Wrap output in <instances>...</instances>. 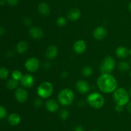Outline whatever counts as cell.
<instances>
[{
	"label": "cell",
	"mask_w": 131,
	"mask_h": 131,
	"mask_svg": "<svg viewBox=\"0 0 131 131\" xmlns=\"http://www.w3.org/2000/svg\"><path fill=\"white\" fill-rule=\"evenodd\" d=\"M97 87L104 93H111L116 90L118 82L116 78L111 74H102L97 81Z\"/></svg>",
	"instance_id": "1"
},
{
	"label": "cell",
	"mask_w": 131,
	"mask_h": 131,
	"mask_svg": "<svg viewBox=\"0 0 131 131\" xmlns=\"http://www.w3.org/2000/svg\"><path fill=\"white\" fill-rule=\"evenodd\" d=\"M74 93L70 89L65 88L61 89L58 95V101L63 106H69L73 102Z\"/></svg>",
	"instance_id": "2"
},
{
	"label": "cell",
	"mask_w": 131,
	"mask_h": 131,
	"mask_svg": "<svg viewBox=\"0 0 131 131\" xmlns=\"http://www.w3.org/2000/svg\"><path fill=\"white\" fill-rule=\"evenodd\" d=\"M113 100L117 105L124 106L129 102V95L127 91L122 87L116 88L113 92Z\"/></svg>",
	"instance_id": "3"
},
{
	"label": "cell",
	"mask_w": 131,
	"mask_h": 131,
	"mask_svg": "<svg viewBox=\"0 0 131 131\" xmlns=\"http://www.w3.org/2000/svg\"><path fill=\"white\" fill-rule=\"evenodd\" d=\"M86 101L92 107L99 109L104 105L105 99L101 93L95 92H92L87 96Z\"/></svg>",
	"instance_id": "4"
},
{
	"label": "cell",
	"mask_w": 131,
	"mask_h": 131,
	"mask_svg": "<svg viewBox=\"0 0 131 131\" xmlns=\"http://www.w3.org/2000/svg\"><path fill=\"white\" fill-rule=\"evenodd\" d=\"M116 62L113 57L107 56L104 59L101 66L100 71L102 74H111L115 68Z\"/></svg>",
	"instance_id": "5"
},
{
	"label": "cell",
	"mask_w": 131,
	"mask_h": 131,
	"mask_svg": "<svg viewBox=\"0 0 131 131\" xmlns=\"http://www.w3.org/2000/svg\"><path fill=\"white\" fill-rule=\"evenodd\" d=\"M53 86L49 82H42L37 88V94L42 98H48L53 92Z\"/></svg>",
	"instance_id": "6"
},
{
	"label": "cell",
	"mask_w": 131,
	"mask_h": 131,
	"mask_svg": "<svg viewBox=\"0 0 131 131\" xmlns=\"http://www.w3.org/2000/svg\"><path fill=\"white\" fill-rule=\"evenodd\" d=\"M26 69L29 72H35L40 67V61L37 58L31 57L26 60L24 64Z\"/></svg>",
	"instance_id": "7"
},
{
	"label": "cell",
	"mask_w": 131,
	"mask_h": 131,
	"mask_svg": "<svg viewBox=\"0 0 131 131\" xmlns=\"http://www.w3.org/2000/svg\"><path fill=\"white\" fill-rule=\"evenodd\" d=\"M107 35V30L104 26H98L94 30L93 32V36L95 39L101 41L106 37Z\"/></svg>",
	"instance_id": "8"
},
{
	"label": "cell",
	"mask_w": 131,
	"mask_h": 131,
	"mask_svg": "<svg viewBox=\"0 0 131 131\" xmlns=\"http://www.w3.org/2000/svg\"><path fill=\"white\" fill-rule=\"evenodd\" d=\"M75 88L78 92L81 94L87 93L90 89L89 83L84 80H78L75 83Z\"/></svg>",
	"instance_id": "9"
},
{
	"label": "cell",
	"mask_w": 131,
	"mask_h": 131,
	"mask_svg": "<svg viewBox=\"0 0 131 131\" xmlns=\"http://www.w3.org/2000/svg\"><path fill=\"white\" fill-rule=\"evenodd\" d=\"M20 81L23 87H26V88H30L34 85L35 78L31 74H26L23 75Z\"/></svg>",
	"instance_id": "10"
},
{
	"label": "cell",
	"mask_w": 131,
	"mask_h": 131,
	"mask_svg": "<svg viewBox=\"0 0 131 131\" xmlns=\"http://www.w3.org/2000/svg\"><path fill=\"white\" fill-rule=\"evenodd\" d=\"M15 96L16 100L20 103H24L28 98V93L26 89L23 88H18L15 91Z\"/></svg>",
	"instance_id": "11"
},
{
	"label": "cell",
	"mask_w": 131,
	"mask_h": 131,
	"mask_svg": "<svg viewBox=\"0 0 131 131\" xmlns=\"http://www.w3.org/2000/svg\"><path fill=\"white\" fill-rule=\"evenodd\" d=\"M29 34L35 39H40L43 37V31L38 26H32L29 29Z\"/></svg>",
	"instance_id": "12"
},
{
	"label": "cell",
	"mask_w": 131,
	"mask_h": 131,
	"mask_svg": "<svg viewBox=\"0 0 131 131\" xmlns=\"http://www.w3.org/2000/svg\"><path fill=\"white\" fill-rule=\"evenodd\" d=\"M73 49L77 54L83 53L86 49V43L83 40H78L74 42Z\"/></svg>",
	"instance_id": "13"
},
{
	"label": "cell",
	"mask_w": 131,
	"mask_h": 131,
	"mask_svg": "<svg viewBox=\"0 0 131 131\" xmlns=\"http://www.w3.org/2000/svg\"><path fill=\"white\" fill-rule=\"evenodd\" d=\"M58 49L55 45H50L46 51V57L49 60H53L57 57Z\"/></svg>",
	"instance_id": "14"
},
{
	"label": "cell",
	"mask_w": 131,
	"mask_h": 131,
	"mask_svg": "<svg viewBox=\"0 0 131 131\" xmlns=\"http://www.w3.org/2000/svg\"><path fill=\"white\" fill-rule=\"evenodd\" d=\"M45 107L49 112L54 113L56 110H58L59 104L56 100H54V99H49L46 101V104H45Z\"/></svg>",
	"instance_id": "15"
},
{
	"label": "cell",
	"mask_w": 131,
	"mask_h": 131,
	"mask_svg": "<svg viewBox=\"0 0 131 131\" xmlns=\"http://www.w3.org/2000/svg\"><path fill=\"white\" fill-rule=\"evenodd\" d=\"M81 12L80 10L77 8L70 9L67 13L68 19L72 21H78L81 17Z\"/></svg>",
	"instance_id": "16"
},
{
	"label": "cell",
	"mask_w": 131,
	"mask_h": 131,
	"mask_svg": "<svg viewBox=\"0 0 131 131\" xmlns=\"http://www.w3.org/2000/svg\"><path fill=\"white\" fill-rule=\"evenodd\" d=\"M38 10L40 14H41L43 16H47L51 13V8L49 6L48 4L46 3L42 2L38 5Z\"/></svg>",
	"instance_id": "17"
},
{
	"label": "cell",
	"mask_w": 131,
	"mask_h": 131,
	"mask_svg": "<svg viewBox=\"0 0 131 131\" xmlns=\"http://www.w3.org/2000/svg\"><path fill=\"white\" fill-rule=\"evenodd\" d=\"M115 54L120 59H125L129 55V50L125 46H119L115 50Z\"/></svg>",
	"instance_id": "18"
},
{
	"label": "cell",
	"mask_w": 131,
	"mask_h": 131,
	"mask_svg": "<svg viewBox=\"0 0 131 131\" xmlns=\"http://www.w3.org/2000/svg\"><path fill=\"white\" fill-rule=\"evenodd\" d=\"M20 120H21V118H20V115L17 113H12L8 117V121L9 124L12 126H16L19 125L20 123Z\"/></svg>",
	"instance_id": "19"
},
{
	"label": "cell",
	"mask_w": 131,
	"mask_h": 131,
	"mask_svg": "<svg viewBox=\"0 0 131 131\" xmlns=\"http://www.w3.org/2000/svg\"><path fill=\"white\" fill-rule=\"evenodd\" d=\"M28 49V44L26 41H20L17 44L16 50L19 53L23 54Z\"/></svg>",
	"instance_id": "20"
},
{
	"label": "cell",
	"mask_w": 131,
	"mask_h": 131,
	"mask_svg": "<svg viewBox=\"0 0 131 131\" xmlns=\"http://www.w3.org/2000/svg\"><path fill=\"white\" fill-rule=\"evenodd\" d=\"M19 86V82L18 80L14 79V78H12V79L8 80L6 82V87L9 89H14L17 88Z\"/></svg>",
	"instance_id": "21"
},
{
	"label": "cell",
	"mask_w": 131,
	"mask_h": 131,
	"mask_svg": "<svg viewBox=\"0 0 131 131\" xmlns=\"http://www.w3.org/2000/svg\"><path fill=\"white\" fill-rule=\"evenodd\" d=\"M81 73L85 77H90L93 73V68L89 66H86L82 69Z\"/></svg>",
	"instance_id": "22"
},
{
	"label": "cell",
	"mask_w": 131,
	"mask_h": 131,
	"mask_svg": "<svg viewBox=\"0 0 131 131\" xmlns=\"http://www.w3.org/2000/svg\"><path fill=\"white\" fill-rule=\"evenodd\" d=\"M119 70L122 72H126L130 69V64L125 61H122L118 65Z\"/></svg>",
	"instance_id": "23"
},
{
	"label": "cell",
	"mask_w": 131,
	"mask_h": 131,
	"mask_svg": "<svg viewBox=\"0 0 131 131\" xmlns=\"http://www.w3.org/2000/svg\"><path fill=\"white\" fill-rule=\"evenodd\" d=\"M22 77H23V74L19 70H14L12 73V77L16 80H20Z\"/></svg>",
	"instance_id": "24"
},
{
	"label": "cell",
	"mask_w": 131,
	"mask_h": 131,
	"mask_svg": "<svg viewBox=\"0 0 131 131\" xmlns=\"http://www.w3.org/2000/svg\"><path fill=\"white\" fill-rule=\"evenodd\" d=\"M67 24V19L64 17H59L56 20V24L60 27L65 26Z\"/></svg>",
	"instance_id": "25"
},
{
	"label": "cell",
	"mask_w": 131,
	"mask_h": 131,
	"mask_svg": "<svg viewBox=\"0 0 131 131\" xmlns=\"http://www.w3.org/2000/svg\"><path fill=\"white\" fill-rule=\"evenodd\" d=\"M9 71L6 68H0V78L5 79L8 77Z\"/></svg>",
	"instance_id": "26"
},
{
	"label": "cell",
	"mask_w": 131,
	"mask_h": 131,
	"mask_svg": "<svg viewBox=\"0 0 131 131\" xmlns=\"http://www.w3.org/2000/svg\"><path fill=\"white\" fill-rule=\"evenodd\" d=\"M69 116V113L67 109H63L60 113V118L62 120H65Z\"/></svg>",
	"instance_id": "27"
},
{
	"label": "cell",
	"mask_w": 131,
	"mask_h": 131,
	"mask_svg": "<svg viewBox=\"0 0 131 131\" xmlns=\"http://www.w3.org/2000/svg\"><path fill=\"white\" fill-rule=\"evenodd\" d=\"M42 104H43L42 100H41L40 98H36L35 100H34V101H33V106H34L35 108H37V109H38V108L41 107Z\"/></svg>",
	"instance_id": "28"
},
{
	"label": "cell",
	"mask_w": 131,
	"mask_h": 131,
	"mask_svg": "<svg viewBox=\"0 0 131 131\" xmlns=\"http://www.w3.org/2000/svg\"><path fill=\"white\" fill-rule=\"evenodd\" d=\"M7 112H6V109L4 107L0 105V119H3L6 116Z\"/></svg>",
	"instance_id": "29"
},
{
	"label": "cell",
	"mask_w": 131,
	"mask_h": 131,
	"mask_svg": "<svg viewBox=\"0 0 131 131\" xmlns=\"http://www.w3.org/2000/svg\"><path fill=\"white\" fill-rule=\"evenodd\" d=\"M6 1L10 6H15L19 3V0H6Z\"/></svg>",
	"instance_id": "30"
},
{
	"label": "cell",
	"mask_w": 131,
	"mask_h": 131,
	"mask_svg": "<svg viewBox=\"0 0 131 131\" xmlns=\"http://www.w3.org/2000/svg\"><path fill=\"white\" fill-rule=\"evenodd\" d=\"M24 24H25L26 26H29L31 25V21L29 18L26 17L24 19Z\"/></svg>",
	"instance_id": "31"
},
{
	"label": "cell",
	"mask_w": 131,
	"mask_h": 131,
	"mask_svg": "<svg viewBox=\"0 0 131 131\" xmlns=\"http://www.w3.org/2000/svg\"><path fill=\"white\" fill-rule=\"evenodd\" d=\"M115 109L116 112H118V113H121V112H122L123 110H124V106H122V105L116 104Z\"/></svg>",
	"instance_id": "32"
},
{
	"label": "cell",
	"mask_w": 131,
	"mask_h": 131,
	"mask_svg": "<svg viewBox=\"0 0 131 131\" xmlns=\"http://www.w3.org/2000/svg\"><path fill=\"white\" fill-rule=\"evenodd\" d=\"M74 131H85L84 127L81 125H77L74 127Z\"/></svg>",
	"instance_id": "33"
},
{
	"label": "cell",
	"mask_w": 131,
	"mask_h": 131,
	"mask_svg": "<svg viewBox=\"0 0 131 131\" xmlns=\"http://www.w3.org/2000/svg\"><path fill=\"white\" fill-rule=\"evenodd\" d=\"M51 63L49 62H45L44 64H43V68H44L45 69H49V68H51Z\"/></svg>",
	"instance_id": "34"
},
{
	"label": "cell",
	"mask_w": 131,
	"mask_h": 131,
	"mask_svg": "<svg viewBox=\"0 0 131 131\" xmlns=\"http://www.w3.org/2000/svg\"><path fill=\"white\" fill-rule=\"evenodd\" d=\"M60 77L62 78H65L68 77V73L67 71H63L60 74Z\"/></svg>",
	"instance_id": "35"
},
{
	"label": "cell",
	"mask_w": 131,
	"mask_h": 131,
	"mask_svg": "<svg viewBox=\"0 0 131 131\" xmlns=\"http://www.w3.org/2000/svg\"><path fill=\"white\" fill-rule=\"evenodd\" d=\"M127 109L129 111V113H131V101L129 102L127 104Z\"/></svg>",
	"instance_id": "36"
},
{
	"label": "cell",
	"mask_w": 131,
	"mask_h": 131,
	"mask_svg": "<svg viewBox=\"0 0 131 131\" xmlns=\"http://www.w3.org/2000/svg\"><path fill=\"white\" fill-rule=\"evenodd\" d=\"M5 33V29H4L3 27L0 26V35H2Z\"/></svg>",
	"instance_id": "37"
},
{
	"label": "cell",
	"mask_w": 131,
	"mask_h": 131,
	"mask_svg": "<svg viewBox=\"0 0 131 131\" xmlns=\"http://www.w3.org/2000/svg\"><path fill=\"white\" fill-rule=\"evenodd\" d=\"M5 4V0H0V5L1 6H3Z\"/></svg>",
	"instance_id": "38"
},
{
	"label": "cell",
	"mask_w": 131,
	"mask_h": 131,
	"mask_svg": "<svg viewBox=\"0 0 131 131\" xmlns=\"http://www.w3.org/2000/svg\"><path fill=\"white\" fill-rule=\"evenodd\" d=\"M129 10L131 13V2L129 3Z\"/></svg>",
	"instance_id": "39"
},
{
	"label": "cell",
	"mask_w": 131,
	"mask_h": 131,
	"mask_svg": "<svg viewBox=\"0 0 131 131\" xmlns=\"http://www.w3.org/2000/svg\"><path fill=\"white\" fill-rule=\"evenodd\" d=\"M129 55H131V49L129 50Z\"/></svg>",
	"instance_id": "40"
},
{
	"label": "cell",
	"mask_w": 131,
	"mask_h": 131,
	"mask_svg": "<svg viewBox=\"0 0 131 131\" xmlns=\"http://www.w3.org/2000/svg\"><path fill=\"white\" fill-rule=\"evenodd\" d=\"M130 96H131V87H130Z\"/></svg>",
	"instance_id": "41"
},
{
	"label": "cell",
	"mask_w": 131,
	"mask_h": 131,
	"mask_svg": "<svg viewBox=\"0 0 131 131\" xmlns=\"http://www.w3.org/2000/svg\"><path fill=\"white\" fill-rule=\"evenodd\" d=\"M130 77H131V71H130Z\"/></svg>",
	"instance_id": "42"
},
{
	"label": "cell",
	"mask_w": 131,
	"mask_h": 131,
	"mask_svg": "<svg viewBox=\"0 0 131 131\" xmlns=\"http://www.w3.org/2000/svg\"><path fill=\"white\" fill-rule=\"evenodd\" d=\"M92 131H97V130H92Z\"/></svg>",
	"instance_id": "43"
},
{
	"label": "cell",
	"mask_w": 131,
	"mask_h": 131,
	"mask_svg": "<svg viewBox=\"0 0 131 131\" xmlns=\"http://www.w3.org/2000/svg\"><path fill=\"white\" fill-rule=\"evenodd\" d=\"M130 63H131V59H130Z\"/></svg>",
	"instance_id": "44"
}]
</instances>
